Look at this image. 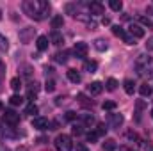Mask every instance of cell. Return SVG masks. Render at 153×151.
Instances as JSON below:
<instances>
[{
	"mask_svg": "<svg viewBox=\"0 0 153 151\" xmlns=\"http://www.w3.org/2000/svg\"><path fill=\"white\" fill-rule=\"evenodd\" d=\"M135 68L139 71V75H153V59L146 55H139Z\"/></svg>",
	"mask_w": 153,
	"mask_h": 151,
	"instance_id": "1",
	"label": "cell"
},
{
	"mask_svg": "<svg viewBox=\"0 0 153 151\" xmlns=\"http://www.w3.org/2000/svg\"><path fill=\"white\" fill-rule=\"evenodd\" d=\"M22 9H23V13H25V14H27L29 18H34V20H41L38 2H34V0H25V2L22 4Z\"/></svg>",
	"mask_w": 153,
	"mask_h": 151,
	"instance_id": "2",
	"label": "cell"
},
{
	"mask_svg": "<svg viewBox=\"0 0 153 151\" xmlns=\"http://www.w3.org/2000/svg\"><path fill=\"white\" fill-rule=\"evenodd\" d=\"M53 146L57 151H71L73 150V142H71V137L70 135H57L55 141H53Z\"/></svg>",
	"mask_w": 153,
	"mask_h": 151,
	"instance_id": "3",
	"label": "cell"
},
{
	"mask_svg": "<svg viewBox=\"0 0 153 151\" xmlns=\"http://www.w3.org/2000/svg\"><path fill=\"white\" fill-rule=\"evenodd\" d=\"M34 34H36V29H32V27H25V29L20 30V41H22L23 44H27V43H30V39L34 38Z\"/></svg>",
	"mask_w": 153,
	"mask_h": 151,
	"instance_id": "4",
	"label": "cell"
},
{
	"mask_svg": "<svg viewBox=\"0 0 153 151\" xmlns=\"http://www.w3.org/2000/svg\"><path fill=\"white\" fill-rule=\"evenodd\" d=\"M73 52H75L76 57L84 59V57L87 55V52H89V46H87V43H84V41H78V43H75V46H73Z\"/></svg>",
	"mask_w": 153,
	"mask_h": 151,
	"instance_id": "5",
	"label": "cell"
},
{
	"mask_svg": "<svg viewBox=\"0 0 153 151\" xmlns=\"http://www.w3.org/2000/svg\"><path fill=\"white\" fill-rule=\"evenodd\" d=\"M4 121L11 126H16L20 123V114H16L14 110H5L4 112Z\"/></svg>",
	"mask_w": 153,
	"mask_h": 151,
	"instance_id": "6",
	"label": "cell"
},
{
	"mask_svg": "<svg viewBox=\"0 0 153 151\" xmlns=\"http://www.w3.org/2000/svg\"><path fill=\"white\" fill-rule=\"evenodd\" d=\"M128 32H130V36L135 39V38H144V29L141 27V25H135V23H132L130 27H128Z\"/></svg>",
	"mask_w": 153,
	"mask_h": 151,
	"instance_id": "7",
	"label": "cell"
},
{
	"mask_svg": "<svg viewBox=\"0 0 153 151\" xmlns=\"http://www.w3.org/2000/svg\"><path fill=\"white\" fill-rule=\"evenodd\" d=\"M32 126H34L36 130H46V128L50 126V123H48L46 117H34V119H32Z\"/></svg>",
	"mask_w": 153,
	"mask_h": 151,
	"instance_id": "8",
	"label": "cell"
},
{
	"mask_svg": "<svg viewBox=\"0 0 153 151\" xmlns=\"http://www.w3.org/2000/svg\"><path fill=\"white\" fill-rule=\"evenodd\" d=\"M87 91H89V94L98 96V94L103 91V84H102V82H91V84L87 85Z\"/></svg>",
	"mask_w": 153,
	"mask_h": 151,
	"instance_id": "9",
	"label": "cell"
},
{
	"mask_svg": "<svg viewBox=\"0 0 153 151\" xmlns=\"http://www.w3.org/2000/svg\"><path fill=\"white\" fill-rule=\"evenodd\" d=\"M87 7H89V13H91V14H103V13H105V7H103V4H100V2H91Z\"/></svg>",
	"mask_w": 153,
	"mask_h": 151,
	"instance_id": "10",
	"label": "cell"
},
{
	"mask_svg": "<svg viewBox=\"0 0 153 151\" xmlns=\"http://www.w3.org/2000/svg\"><path fill=\"white\" fill-rule=\"evenodd\" d=\"M123 121H125V119H123L121 114H111V115H109V123H111L112 128H119V126L123 124Z\"/></svg>",
	"mask_w": 153,
	"mask_h": 151,
	"instance_id": "11",
	"label": "cell"
},
{
	"mask_svg": "<svg viewBox=\"0 0 153 151\" xmlns=\"http://www.w3.org/2000/svg\"><path fill=\"white\" fill-rule=\"evenodd\" d=\"M38 5H39V14H41V20H45L50 13V4L45 2V0H38Z\"/></svg>",
	"mask_w": 153,
	"mask_h": 151,
	"instance_id": "12",
	"label": "cell"
},
{
	"mask_svg": "<svg viewBox=\"0 0 153 151\" xmlns=\"http://www.w3.org/2000/svg\"><path fill=\"white\" fill-rule=\"evenodd\" d=\"M36 46H38L39 52H45V50H48V38H46V36H39L38 41H36Z\"/></svg>",
	"mask_w": 153,
	"mask_h": 151,
	"instance_id": "13",
	"label": "cell"
},
{
	"mask_svg": "<svg viewBox=\"0 0 153 151\" xmlns=\"http://www.w3.org/2000/svg\"><path fill=\"white\" fill-rule=\"evenodd\" d=\"M66 75H68V80L70 82H73V84H78L82 78H80V73L76 71V70H68L66 71Z\"/></svg>",
	"mask_w": 153,
	"mask_h": 151,
	"instance_id": "14",
	"label": "cell"
},
{
	"mask_svg": "<svg viewBox=\"0 0 153 151\" xmlns=\"http://www.w3.org/2000/svg\"><path fill=\"white\" fill-rule=\"evenodd\" d=\"M123 85H125V93L126 94H134V91H135V84H134V80H130V78H126L125 82H123Z\"/></svg>",
	"mask_w": 153,
	"mask_h": 151,
	"instance_id": "15",
	"label": "cell"
},
{
	"mask_svg": "<svg viewBox=\"0 0 153 151\" xmlns=\"http://www.w3.org/2000/svg\"><path fill=\"white\" fill-rule=\"evenodd\" d=\"M84 68H85L87 73H96V70H98V62H96V61H87V62L84 64Z\"/></svg>",
	"mask_w": 153,
	"mask_h": 151,
	"instance_id": "16",
	"label": "cell"
},
{
	"mask_svg": "<svg viewBox=\"0 0 153 151\" xmlns=\"http://www.w3.org/2000/svg\"><path fill=\"white\" fill-rule=\"evenodd\" d=\"M94 48H96L98 52H105V50L109 48V44H107L105 39H96V41H94Z\"/></svg>",
	"mask_w": 153,
	"mask_h": 151,
	"instance_id": "17",
	"label": "cell"
},
{
	"mask_svg": "<svg viewBox=\"0 0 153 151\" xmlns=\"http://www.w3.org/2000/svg\"><path fill=\"white\" fill-rule=\"evenodd\" d=\"M50 41H52L53 44H61V43H64V39H62V34H59L57 30H53V32L50 34Z\"/></svg>",
	"mask_w": 153,
	"mask_h": 151,
	"instance_id": "18",
	"label": "cell"
},
{
	"mask_svg": "<svg viewBox=\"0 0 153 151\" xmlns=\"http://www.w3.org/2000/svg\"><path fill=\"white\" fill-rule=\"evenodd\" d=\"M62 25H64V18H62V16L57 14V16L52 18V27H53V29H61Z\"/></svg>",
	"mask_w": 153,
	"mask_h": 151,
	"instance_id": "19",
	"label": "cell"
},
{
	"mask_svg": "<svg viewBox=\"0 0 153 151\" xmlns=\"http://www.w3.org/2000/svg\"><path fill=\"white\" fill-rule=\"evenodd\" d=\"M116 150V141L114 139H105L103 142V151H114Z\"/></svg>",
	"mask_w": 153,
	"mask_h": 151,
	"instance_id": "20",
	"label": "cell"
},
{
	"mask_svg": "<svg viewBox=\"0 0 153 151\" xmlns=\"http://www.w3.org/2000/svg\"><path fill=\"white\" fill-rule=\"evenodd\" d=\"M76 100H78V103H80V105H84V107H93V100H87L84 94H78V96H76Z\"/></svg>",
	"mask_w": 153,
	"mask_h": 151,
	"instance_id": "21",
	"label": "cell"
},
{
	"mask_svg": "<svg viewBox=\"0 0 153 151\" xmlns=\"http://www.w3.org/2000/svg\"><path fill=\"white\" fill-rule=\"evenodd\" d=\"M109 7H111L112 11H117V13H119V11L123 9V2H121V0H111V2H109Z\"/></svg>",
	"mask_w": 153,
	"mask_h": 151,
	"instance_id": "22",
	"label": "cell"
},
{
	"mask_svg": "<svg viewBox=\"0 0 153 151\" xmlns=\"http://www.w3.org/2000/svg\"><path fill=\"white\" fill-rule=\"evenodd\" d=\"M139 93H141V96H152V87L148 85V84H144V85H141L139 87Z\"/></svg>",
	"mask_w": 153,
	"mask_h": 151,
	"instance_id": "23",
	"label": "cell"
},
{
	"mask_svg": "<svg viewBox=\"0 0 153 151\" xmlns=\"http://www.w3.org/2000/svg\"><path fill=\"white\" fill-rule=\"evenodd\" d=\"M139 21H141V25H144V27H148V29H152L153 30V20L152 18H148V16H141Z\"/></svg>",
	"mask_w": 153,
	"mask_h": 151,
	"instance_id": "24",
	"label": "cell"
},
{
	"mask_svg": "<svg viewBox=\"0 0 153 151\" xmlns=\"http://www.w3.org/2000/svg\"><path fill=\"white\" fill-rule=\"evenodd\" d=\"M9 103H11V105H22V103H23V98H22L20 94H13V96L9 98Z\"/></svg>",
	"mask_w": 153,
	"mask_h": 151,
	"instance_id": "25",
	"label": "cell"
},
{
	"mask_svg": "<svg viewBox=\"0 0 153 151\" xmlns=\"http://www.w3.org/2000/svg\"><path fill=\"white\" fill-rule=\"evenodd\" d=\"M11 87H13V91H20V89H22V80H20L18 76H14V78L11 80Z\"/></svg>",
	"mask_w": 153,
	"mask_h": 151,
	"instance_id": "26",
	"label": "cell"
},
{
	"mask_svg": "<svg viewBox=\"0 0 153 151\" xmlns=\"http://www.w3.org/2000/svg\"><path fill=\"white\" fill-rule=\"evenodd\" d=\"M82 121H84V124H87V126L94 124V117H93L91 114H84V115H82Z\"/></svg>",
	"mask_w": 153,
	"mask_h": 151,
	"instance_id": "27",
	"label": "cell"
},
{
	"mask_svg": "<svg viewBox=\"0 0 153 151\" xmlns=\"http://www.w3.org/2000/svg\"><path fill=\"white\" fill-rule=\"evenodd\" d=\"M45 91H46V93H53V91H55V82H53V80H46Z\"/></svg>",
	"mask_w": 153,
	"mask_h": 151,
	"instance_id": "28",
	"label": "cell"
},
{
	"mask_svg": "<svg viewBox=\"0 0 153 151\" xmlns=\"http://www.w3.org/2000/svg\"><path fill=\"white\" fill-rule=\"evenodd\" d=\"M126 139H130V141H137L139 144H143V141H141V139L137 137V133H135V132H132V130H128V132H126Z\"/></svg>",
	"mask_w": 153,
	"mask_h": 151,
	"instance_id": "29",
	"label": "cell"
},
{
	"mask_svg": "<svg viewBox=\"0 0 153 151\" xmlns=\"http://www.w3.org/2000/svg\"><path fill=\"white\" fill-rule=\"evenodd\" d=\"M25 112L30 114V115L38 114V105H36V103H29V105H27V109H25Z\"/></svg>",
	"mask_w": 153,
	"mask_h": 151,
	"instance_id": "30",
	"label": "cell"
},
{
	"mask_svg": "<svg viewBox=\"0 0 153 151\" xmlns=\"http://www.w3.org/2000/svg\"><path fill=\"white\" fill-rule=\"evenodd\" d=\"M105 85H107L109 91H116V87H117V80H116V78H109Z\"/></svg>",
	"mask_w": 153,
	"mask_h": 151,
	"instance_id": "31",
	"label": "cell"
},
{
	"mask_svg": "<svg viewBox=\"0 0 153 151\" xmlns=\"http://www.w3.org/2000/svg\"><path fill=\"white\" fill-rule=\"evenodd\" d=\"M7 48H9V41H7L5 36H2V34H0V50H4V52H5Z\"/></svg>",
	"mask_w": 153,
	"mask_h": 151,
	"instance_id": "32",
	"label": "cell"
},
{
	"mask_svg": "<svg viewBox=\"0 0 153 151\" xmlns=\"http://www.w3.org/2000/svg\"><path fill=\"white\" fill-rule=\"evenodd\" d=\"M55 61H57V62H62V64H64V62L68 61V52H62V53H57V55H55Z\"/></svg>",
	"mask_w": 153,
	"mask_h": 151,
	"instance_id": "33",
	"label": "cell"
},
{
	"mask_svg": "<svg viewBox=\"0 0 153 151\" xmlns=\"http://www.w3.org/2000/svg\"><path fill=\"white\" fill-rule=\"evenodd\" d=\"M112 34L117 36V38H123V36H125V30H123L119 25H114V27H112Z\"/></svg>",
	"mask_w": 153,
	"mask_h": 151,
	"instance_id": "34",
	"label": "cell"
},
{
	"mask_svg": "<svg viewBox=\"0 0 153 151\" xmlns=\"http://www.w3.org/2000/svg\"><path fill=\"white\" fill-rule=\"evenodd\" d=\"M116 109V101H103V110H114Z\"/></svg>",
	"mask_w": 153,
	"mask_h": 151,
	"instance_id": "35",
	"label": "cell"
},
{
	"mask_svg": "<svg viewBox=\"0 0 153 151\" xmlns=\"http://www.w3.org/2000/svg\"><path fill=\"white\" fill-rule=\"evenodd\" d=\"M123 41H125V43H126V44H135V39L132 38V36H130V34H126V32H125V36H123Z\"/></svg>",
	"mask_w": 153,
	"mask_h": 151,
	"instance_id": "36",
	"label": "cell"
},
{
	"mask_svg": "<svg viewBox=\"0 0 153 151\" xmlns=\"http://www.w3.org/2000/svg\"><path fill=\"white\" fill-rule=\"evenodd\" d=\"M22 70H23V76H27V78L32 76V68H30V66H23Z\"/></svg>",
	"mask_w": 153,
	"mask_h": 151,
	"instance_id": "37",
	"label": "cell"
},
{
	"mask_svg": "<svg viewBox=\"0 0 153 151\" xmlns=\"http://www.w3.org/2000/svg\"><path fill=\"white\" fill-rule=\"evenodd\" d=\"M64 117H66V121H75V119H76V114L73 112V110H68Z\"/></svg>",
	"mask_w": 153,
	"mask_h": 151,
	"instance_id": "38",
	"label": "cell"
},
{
	"mask_svg": "<svg viewBox=\"0 0 153 151\" xmlns=\"http://www.w3.org/2000/svg\"><path fill=\"white\" fill-rule=\"evenodd\" d=\"M4 76H5V62L0 59V80H2Z\"/></svg>",
	"mask_w": 153,
	"mask_h": 151,
	"instance_id": "39",
	"label": "cell"
},
{
	"mask_svg": "<svg viewBox=\"0 0 153 151\" xmlns=\"http://www.w3.org/2000/svg\"><path fill=\"white\" fill-rule=\"evenodd\" d=\"M96 139H98V135H96V132H89V133H87V141H89V142H94Z\"/></svg>",
	"mask_w": 153,
	"mask_h": 151,
	"instance_id": "40",
	"label": "cell"
},
{
	"mask_svg": "<svg viewBox=\"0 0 153 151\" xmlns=\"http://www.w3.org/2000/svg\"><path fill=\"white\" fill-rule=\"evenodd\" d=\"M146 50L148 52H153V38H148V41H146Z\"/></svg>",
	"mask_w": 153,
	"mask_h": 151,
	"instance_id": "41",
	"label": "cell"
},
{
	"mask_svg": "<svg viewBox=\"0 0 153 151\" xmlns=\"http://www.w3.org/2000/svg\"><path fill=\"white\" fill-rule=\"evenodd\" d=\"M135 107H137V112H139V110H143V109L146 107V103H144L143 100H137V103H135Z\"/></svg>",
	"mask_w": 153,
	"mask_h": 151,
	"instance_id": "42",
	"label": "cell"
},
{
	"mask_svg": "<svg viewBox=\"0 0 153 151\" xmlns=\"http://www.w3.org/2000/svg\"><path fill=\"white\" fill-rule=\"evenodd\" d=\"M105 132H107V128H105L103 124H100L98 130H96V135H105Z\"/></svg>",
	"mask_w": 153,
	"mask_h": 151,
	"instance_id": "43",
	"label": "cell"
},
{
	"mask_svg": "<svg viewBox=\"0 0 153 151\" xmlns=\"http://www.w3.org/2000/svg\"><path fill=\"white\" fill-rule=\"evenodd\" d=\"M66 100H68L66 96H59V98L55 100V105H62V103H66Z\"/></svg>",
	"mask_w": 153,
	"mask_h": 151,
	"instance_id": "44",
	"label": "cell"
},
{
	"mask_svg": "<svg viewBox=\"0 0 153 151\" xmlns=\"http://www.w3.org/2000/svg\"><path fill=\"white\" fill-rule=\"evenodd\" d=\"M73 133H75V135H82V126H80V124H78V126H73Z\"/></svg>",
	"mask_w": 153,
	"mask_h": 151,
	"instance_id": "45",
	"label": "cell"
},
{
	"mask_svg": "<svg viewBox=\"0 0 153 151\" xmlns=\"http://www.w3.org/2000/svg\"><path fill=\"white\" fill-rule=\"evenodd\" d=\"M76 151H89L85 148V144H76Z\"/></svg>",
	"mask_w": 153,
	"mask_h": 151,
	"instance_id": "46",
	"label": "cell"
},
{
	"mask_svg": "<svg viewBox=\"0 0 153 151\" xmlns=\"http://www.w3.org/2000/svg\"><path fill=\"white\" fill-rule=\"evenodd\" d=\"M45 73H46V76H48V75H52V73H53V70H52V68H48V66H46V68H45Z\"/></svg>",
	"mask_w": 153,
	"mask_h": 151,
	"instance_id": "47",
	"label": "cell"
},
{
	"mask_svg": "<svg viewBox=\"0 0 153 151\" xmlns=\"http://www.w3.org/2000/svg\"><path fill=\"white\" fill-rule=\"evenodd\" d=\"M102 23H103V25H111V20H109V18H103Z\"/></svg>",
	"mask_w": 153,
	"mask_h": 151,
	"instance_id": "48",
	"label": "cell"
},
{
	"mask_svg": "<svg viewBox=\"0 0 153 151\" xmlns=\"http://www.w3.org/2000/svg\"><path fill=\"white\" fill-rule=\"evenodd\" d=\"M119 151H132V150H130L128 146H121V148H119Z\"/></svg>",
	"mask_w": 153,
	"mask_h": 151,
	"instance_id": "49",
	"label": "cell"
},
{
	"mask_svg": "<svg viewBox=\"0 0 153 151\" xmlns=\"http://www.w3.org/2000/svg\"><path fill=\"white\" fill-rule=\"evenodd\" d=\"M45 141H46L45 137H39V139H38V144H45Z\"/></svg>",
	"mask_w": 153,
	"mask_h": 151,
	"instance_id": "50",
	"label": "cell"
},
{
	"mask_svg": "<svg viewBox=\"0 0 153 151\" xmlns=\"http://www.w3.org/2000/svg\"><path fill=\"white\" fill-rule=\"evenodd\" d=\"M144 148H146V151H153V146H150V144H148V146H144Z\"/></svg>",
	"mask_w": 153,
	"mask_h": 151,
	"instance_id": "51",
	"label": "cell"
},
{
	"mask_svg": "<svg viewBox=\"0 0 153 151\" xmlns=\"http://www.w3.org/2000/svg\"><path fill=\"white\" fill-rule=\"evenodd\" d=\"M18 151H29V150H27V148H23V146H22V148H18Z\"/></svg>",
	"mask_w": 153,
	"mask_h": 151,
	"instance_id": "52",
	"label": "cell"
},
{
	"mask_svg": "<svg viewBox=\"0 0 153 151\" xmlns=\"http://www.w3.org/2000/svg\"><path fill=\"white\" fill-rule=\"evenodd\" d=\"M0 110H4V105H2V103H0Z\"/></svg>",
	"mask_w": 153,
	"mask_h": 151,
	"instance_id": "53",
	"label": "cell"
},
{
	"mask_svg": "<svg viewBox=\"0 0 153 151\" xmlns=\"http://www.w3.org/2000/svg\"><path fill=\"white\" fill-rule=\"evenodd\" d=\"M0 18H2V11H0Z\"/></svg>",
	"mask_w": 153,
	"mask_h": 151,
	"instance_id": "54",
	"label": "cell"
},
{
	"mask_svg": "<svg viewBox=\"0 0 153 151\" xmlns=\"http://www.w3.org/2000/svg\"><path fill=\"white\" fill-rule=\"evenodd\" d=\"M152 117H153V110H152Z\"/></svg>",
	"mask_w": 153,
	"mask_h": 151,
	"instance_id": "55",
	"label": "cell"
},
{
	"mask_svg": "<svg viewBox=\"0 0 153 151\" xmlns=\"http://www.w3.org/2000/svg\"><path fill=\"white\" fill-rule=\"evenodd\" d=\"M5 151H9V150H7V148H5Z\"/></svg>",
	"mask_w": 153,
	"mask_h": 151,
	"instance_id": "56",
	"label": "cell"
}]
</instances>
